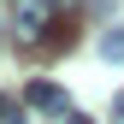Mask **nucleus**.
<instances>
[{"instance_id": "nucleus-1", "label": "nucleus", "mask_w": 124, "mask_h": 124, "mask_svg": "<svg viewBox=\"0 0 124 124\" xmlns=\"http://www.w3.org/2000/svg\"><path fill=\"white\" fill-rule=\"evenodd\" d=\"M71 12H77V0H12V30H18V41H30V47H53L59 30L71 24Z\"/></svg>"}, {"instance_id": "nucleus-2", "label": "nucleus", "mask_w": 124, "mask_h": 124, "mask_svg": "<svg viewBox=\"0 0 124 124\" xmlns=\"http://www.w3.org/2000/svg\"><path fill=\"white\" fill-rule=\"evenodd\" d=\"M24 101L36 106V112H59V118H71V106H65V89H59V83H30V89H24Z\"/></svg>"}, {"instance_id": "nucleus-3", "label": "nucleus", "mask_w": 124, "mask_h": 124, "mask_svg": "<svg viewBox=\"0 0 124 124\" xmlns=\"http://www.w3.org/2000/svg\"><path fill=\"white\" fill-rule=\"evenodd\" d=\"M101 53H106V59H124V24H112V30L101 36Z\"/></svg>"}, {"instance_id": "nucleus-4", "label": "nucleus", "mask_w": 124, "mask_h": 124, "mask_svg": "<svg viewBox=\"0 0 124 124\" xmlns=\"http://www.w3.org/2000/svg\"><path fill=\"white\" fill-rule=\"evenodd\" d=\"M89 6H95V12H101V18H106V12H112V6H118V0H89Z\"/></svg>"}, {"instance_id": "nucleus-5", "label": "nucleus", "mask_w": 124, "mask_h": 124, "mask_svg": "<svg viewBox=\"0 0 124 124\" xmlns=\"http://www.w3.org/2000/svg\"><path fill=\"white\" fill-rule=\"evenodd\" d=\"M65 124H95V118H89V112H71V118H65Z\"/></svg>"}, {"instance_id": "nucleus-6", "label": "nucleus", "mask_w": 124, "mask_h": 124, "mask_svg": "<svg viewBox=\"0 0 124 124\" xmlns=\"http://www.w3.org/2000/svg\"><path fill=\"white\" fill-rule=\"evenodd\" d=\"M6 112H12V101H6V95H0V118H6Z\"/></svg>"}, {"instance_id": "nucleus-7", "label": "nucleus", "mask_w": 124, "mask_h": 124, "mask_svg": "<svg viewBox=\"0 0 124 124\" xmlns=\"http://www.w3.org/2000/svg\"><path fill=\"white\" fill-rule=\"evenodd\" d=\"M112 112H118V118H124V95H118V101H112Z\"/></svg>"}]
</instances>
